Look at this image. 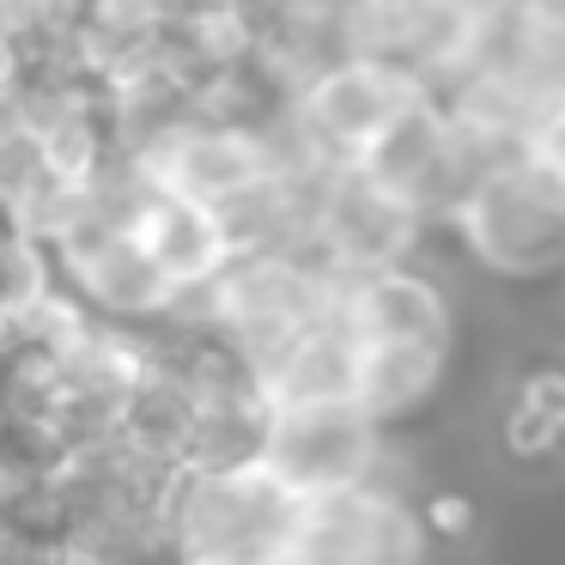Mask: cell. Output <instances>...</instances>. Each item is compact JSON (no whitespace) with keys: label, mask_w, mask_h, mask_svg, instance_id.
<instances>
[{"label":"cell","mask_w":565,"mask_h":565,"mask_svg":"<svg viewBox=\"0 0 565 565\" xmlns=\"http://www.w3.org/2000/svg\"><path fill=\"white\" fill-rule=\"evenodd\" d=\"M419 516H426V529H431V535H462V529H468V516H475V511H468V499L444 492V499H431Z\"/></svg>","instance_id":"obj_10"},{"label":"cell","mask_w":565,"mask_h":565,"mask_svg":"<svg viewBox=\"0 0 565 565\" xmlns=\"http://www.w3.org/2000/svg\"><path fill=\"white\" fill-rule=\"evenodd\" d=\"M504 450L511 462H565V365H535L516 377L504 407Z\"/></svg>","instance_id":"obj_9"},{"label":"cell","mask_w":565,"mask_h":565,"mask_svg":"<svg viewBox=\"0 0 565 565\" xmlns=\"http://www.w3.org/2000/svg\"><path fill=\"white\" fill-rule=\"evenodd\" d=\"M444 359H450V347H365L359 341V395L353 402L390 431L395 419L419 414L438 395Z\"/></svg>","instance_id":"obj_8"},{"label":"cell","mask_w":565,"mask_h":565,"mask_svg":"<svg viewBox=\"0 0 565 565\" xmlns=\"http://www.w3.org/2000/svg\"><path fill=\"white\" fill-rule=\"evenodd\" d=\"M462 249L504 280H541L565 268V177L541 152L492 159L444 213Z\"/></svg>","instance_id":"obj_2"},{"label":"cell","mask_w":565,"mask_h":565,"mask_svg":"<svg viewBox=\"0 0 565 565\" xmlns=\"http://www.w3.org/2000/svg\"><path fill=\"white\" fill-rule=\"evenodd\" d=\"M256 456L310 499V492H334L353 480H377L390 438L359 402H286L268 407Z\"/></svg>","instance_id":"obj_3"},{"label":"cell","mask_w":565,"mask_h":565,"mask_svg":"<svg viewBox=\"0 0 565 565\" xmlns=\"http://www.w3.org/2000/svg\"><path fill=\"white\" fill-rule=\"evenodd\" d=\"M298 504L305 492L286 487L262 456L213 468L177 462L159 499V529L183 559H286Z\"/></svg>","instance_id":"obj_1"},{"label":"cell","mask_w":565,"mask_h":565,"mask_svg":"<svg viewBox=\"0 0 565 565\" xmlns=\"http://www.w3.org/2000/svg\"><path fill=\"white\" fill-rule=\"evenodd\" d=\"M431 529L390 480H353L334 492H310L298 504L292 553L286 559H414Z\"/></svg>","instance_id":"obj_4"},{"label":"cell","mask_w":565,"mask_h":565,"mask_svg":"<svg viewBox=\"0 0 565 565\" xmlns=\"http://www.w3.org/2000/svg\"><path fill=\"white\" fill-rule=\"evenodd\" d=\"M341 317L365 347H450V298L414 262L347 268Z\"/></svg>","instance_id":"obj_6"},{"label":"cell","mask_w":565,"mask_h":565,"mask_svg":"<svg viewBox=\"0 0 565 565\" xmlns=\"http://www.w3.org/2000/svg\"><path fill=\"white\" fill-rule=\"evenodd\" d=\"M419 79L402 74L390 62H371V55H334L322 74H310L292 92L305 128L317 135V147L329 159H359V152L377 140V128L390 122L402 104L419 98Z\"/></svg>","instance_id":"obj_5"},{"label":"cell","mask_w":565,"mask_h":565,"mask_svg":"<svg viewBox=\"0 0 565 565\" xmlns=\"http://www.w3.org/2000/svg\"><path fill=\"white\" fill-rule=\"evenodd\" d=\"M135 237L152 256V268L177 286V298L195 292V286H207L237 249L220 207L189 201V195H177V189H152V183H147V195H140V207H135Z\"/></svg>","instance_id":"obj_7"}]
</instances>
